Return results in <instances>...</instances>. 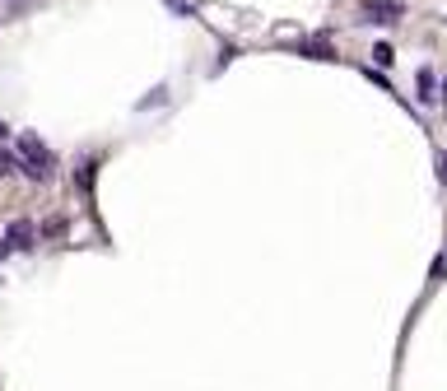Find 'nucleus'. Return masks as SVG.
I'll return each mask as SVG.
<instances>
[{"label":"nucleus","instance_id":"1","mask_svg":"<svg viewBox=\"0 0 447 391\" xmlns=\"http://www.w3.org/2000/svg\"><path fill=\"white\" fill-rule=\"evenodd\" d=\"M14 163L33 182H47V173H52V149H47L37 135H19V158H14Z\"/></svg>","mask_w":447,"mask_h":391},{"label":"nucleus","instance_id":"2","mask_svg":"<svg viewBox=\"0 0 447 391\" xmlns=\"http://www.w3.org/2000/svg\"><path fill=\"white\" fill-rule=\"evenodd\" d=\"M401 0H368V5H364V19L368 23H396L401 19Z\"/></svg>","mask_w":447,"mask_h":391},{"label":"nucleus","instance_id":"3","mask_svg":"<svg viewBox=\"0 0 447 391\" xmlns=\"http://www.w3.org/2000/svg\"><path fill=\"white\" fill-rule=\"evenodd\" d=\"M33 238H37V228H33V223H28V219H14V223H10V233H5V243L23 252V247H33Z\"/></svg>","mask_w":447,"mask_h":391},{"label":"nucleus","instance_id":"4","mask_svg":"<svg viewBox=\"0 0 447 391\" xmlns=\"http://www.w3.org/2000/svg\"><path fill=\"white\" fill-rule=\"evenodd\" d=\"M419 103H438V79H434V70H419Z\"/></svg>","mask_w":447,"mask_h":391},{"label":"nucleus","instance_id":"5","mask_svg":"<svg viewBox=\"0 0 447 391\" xmlns=\"http://www.w3.org/2000/svg\"><path fill=\"white\" fill-rule=\"evenodd\" d=\"M298 56H313V61H335V47H326V42H308V47H298Z\"/></svg>","mask_w":447,"mask_h":391},{"label":"nucleus","instance_id":"6","mask_svg":"<svg viewBox=\"0 0 447 391\" xmlns=\"http://www.w3.org/2000/svg\"><path fill=\"white\" fill-rule=\"evenodd\" d=\"M373 61H378V66H391V61H396V52H391L387 42H378V47H373Z\"/></svg>","mask_w":447,"mask_h":391},{"label":"nucleus","instance_id":"7","mask_svg":"<svg viewBox=\"0 0 447 391\" xmlns=\"http://www.w3.org/2000/svg\"><path fill=\"white\" fill-rule=\"evenodd\" d=\"M14 168H19V163H14V154H5V149H0V177H5V173H14Z\"/></svg>","mask_w":447,"mask_h":391},{"label":"nucleus","instance_id":"8","mask_svg":"<svg viewBox=\"0 0 447 391\" xmlns=\"http://www.w3.org/2000/svg\"><path fill=\"white\" fill-rule=\"evenodd\" d=\"M438 177L447 182V154H438Z\"/></svg>","mask_w":447,"mask_h":391},{"label":"nucleus","instance_id":"9","mask_svg":"<svg viewBox=\"0 0 447 391\" xmlns=\"http://www.w3.org/2000/svg\"><path fill=\"white\" fill-rule=\"evenodd\" d=\"M438 98H443V103H447V79H443V89H438Z\"/></svg>","mask_w":447,"mask_h":391},{"label":"nucleus","instance_id":"10","mask_svg":"<svg viewBox=\"0 0 447 391\" xmlns=\"http://www.w3.org/2000/svg\"><path fill=\"white\" fill-rule=\"evenodd\" d=\"M5 135H10V126H5V122H0V140H5Z\"/></svg>","mask_w":447,"mask_h":391}]
</instances>
